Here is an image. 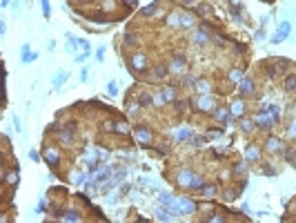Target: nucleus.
Listing matches in <instances>:
<instances>
[{"label":"nucleus","mask_w":296,"mask_h":223,"mask_svg":"<svg viewBox=\"0 0 296 223\" xmlns=\"http://www.w3.org/2000/svg\"><path fill=\"white\" fill-rule=\"evenodd\" d=\"M198 109H203V112L214 109V98H212V96H207V94H203V96L198 98Z\"/></svg>","instance_id":"f257e3e1"},{"label":"nucleus","mask_w":296,"mask_h":223,"mask_svg":"<svg viewBox=\"0 0 296 223\" xmlns=\"http://www.w3.org/2000/svg\"><path fill=\"white\" fill-rule=\"evenodd\" d=\"M45 161L49 163V165H58V161H60V156H58V150H54V147H49V150L45 152Z\"/></svg>","instance_id":"f03ea898"},{"label":"nucleus","mask_w":296,"mask_h":223,"mask_svg":"<svg viewBox=\"0 0 296 223\" xmlns=\"http://www.w3.org/2000/svg\"><path fill=\"white\" fill-rule=\"evenodd\" d=\"M272 123H274V118H272V116H265V114H261V116L256 118V125H258L261 130H269V127H272Z\"/></svg>","instance_id":"7ed1b4c3"},{"label":"nucleus","mask_w":296,"mask_h":223,"mask_svg":"<svg viewBox=\"0 0 296 223\" xmlns=\"http://www.w3.org/2000/svg\"><path fill=\"white\" fill-rule=\"evenodd\" d=\"M183 69H185V56H174V60H171V71L180 74Z\"/></svg>","instance_id":"20e7f679"},{"label":"nucleus","mask_w":296,"mask_h":223,"mask_svg":"<svg viewBox=\"0 0 296 223\" xmlns=\"http://www.w3.org/2000/svg\"><path fill=\"white\" fill-rule=\"evenodd\" d=\"M132 65H134V69H145V67H147V58H145L143 54H136V56L132 58Z\"/></svg>","instance_id":"39448f33"},{"label":"nucleus","mask_w":296,"mask_h":223,"mask_svg":"<svg viewBox=\"0 0 296 223\" xmlns=\"http://www.w3.org/2000/svg\"><path fill=\"white\" fill-rule=\"evenodd\" d=\"M287 34H289V22H281L278 25V36H274V40L278 42V40L287 38Z\"/></svg>","instance_id":"423d86ee"},{"label":"nucleus","mask_w":296,"mask_h":223,"mask_svg":"<svg viewBox=\"0 0 296 223\" xmlns=\"http://www.w3.org/2000/svg\"><path fill=\"white\" fill-rule=\"evenodd\" d=\"M136 138H138L140 143H149V141H152V132L140 127V130H136Z\"/></svg>","instance_id":"0eeeda50"},{"label":"nucleus","mask_w":296,"mask_h":223,"mask_svg":"<svg viewBox=\"0 0 296 223\" xmlns=\"http://www.w3.org/2000/svg\"><path fill=\"white\" fill-rule=\"evenodd\" d=\"M252 92H254V83L252 81H247V78L240 81V94H252Z\"/></svg>","instance_id":"6e6552de"},{"label":"nucleus","mask_w":296,"mask_h":223,"mask_svg":"<svg viewBox=\"0 0 296 223\" xmlns=\"http://www.w3.org/2000/svg\"><path fill=\"white\" fill-rule=\"evenodd\" d=\"M178 208H183L180 212H185V214L194 212V203H191V201H187V199H180V201H178Z\"/></svg>","instance_id":"1a4fd4ad"},{"label":"nucleus","mask_w":296,"mask_h":223,"mask_svg":"<svg viewBox=\"0 0 296 223\" xmlns=\"http://www.w3.org/2000/svg\"><path fill=\"white\" fill-rule=\"evenodd\" d=\"M194 42H198V45H205L207 42V31L205 29H198L194 34Z\"/></svg>","instance_id":"9d476101"},{"label":"nucleus","mask_w":296,"mask_h":223,"mask_svg":"<svg viewBox=\"0 0 296 223\" xmlns=\"http://www.w3.org/2000/svg\"><path fill=\"white\" fill-rule=\"evenodd\" d=\"M22 60H24V63L36 60V54H31V52H29V45H22Z\"/></svg>","instance_id":"9b49d317"},{"label":"nucleus","mask_w":296,"mask_h":223,"mask_svg":"<svg viewBox=\"0 0 296 223\" xmlns=\"http://www.w3.org/2000/svg\"><path fill=\"white\" fill-rule=\"evenodd\" d=\"M285 89L287 92H296V76H287L285 78Z\"/></svg>","instance_id":"f8f14e48"},{"label":"nucleus","mask_w":296,"mask_h":223,"mask_svg":"<svg viewBox=\"0 0 296 223\" xmlns=\"http://www.w3.org/2000/svg\"><path fill=\"white\" fill-rule=\"evenodd\" d=\"M111 176V167H103V172L98 174V179H96V183H103L105 179H109Z\"/></svg>","instance_id":"ddd939ff"},{"label":"nucleus","mask_w":296,"mask_h":223,"mask_svg":"<svg viewBox=\"0 0 296 223\" xmlns=\"http://www.w3.org/2000/svg\"><path fill=\"white\" fill-rule=\"evenodd\" d=\"M178 181H180L183 185H191V172H180Z\"/></svg>","instance_id":"4468645a"},{"label":"nucleus","mask_w":296,"mask_h":223,"mask_svg":"<svg viewBox=\"0 0 296 223\" xmlns=\"http://www.w3.org/2000/svg\"><path fill=\"white\" fill-rule=\"evenodd\" d=\"M174 136H176L178 141H185V138H189V136H191V132H189V130H176V132H174Z\"/></svg>","instance_id":"2eb2a0df"},{"label":"nucleus","mask_w":296,"mask_h":223,"mask_svg":"<svg viewBox=\"0 0 296 223\" xmlns=\"http://www.w3.org/2000/svg\"><path fill=\"white\" fill-rule=\"evenodd\" d=\"M154 76H156V78H165V76H167V67H165V65H158V67L154 69Z\"/></svg>","instance_id":"dca6fc26"},{"label":"nucleus","mask_w":296,"mask_h":223,"mask_svg":"<svg viewBox=\"0 0 296 223\" xmlns=\"http://www.w3.org/2000/svg\"><path fill=\"white\" fill-rule=\"evenodd\" d=\"M138 105H140V107H147V105H152V98L147 96V94H140V96H138Z\"/></svg>","instance_id":"f3484780"},{"label":"nucleus","mask_w":296,"mask_h":223,"mask_svg":"<svg viewBox=\"0 0 296 223\" xmlns=\"http://www.w3.org/2000/svg\"><path fill=\"white\" fill-rule=\"evenodd\" d=\"M65 81H67V71H60V74H58V78L54 81V87H60Z\"/></svg>","instance_id":"a211bd4d"},{"label":"nucleus","mask_w":296,"mask_h":223,"mask_svg":"<svg viewBox=\"0 0 296 223\" xmlns=\"http://www.w3.org/2000/svg\"><path fill=\"white\" fill-rule=\"evenodd\" d=\"M198 92H201V94H207V92H209V83H207V81H198Z\"/></svg>","instance_id":"6ab92c4d"},{"label":"nucleus","mask_w":296,"mask_h":223,"mask_svg":"<svg viewBox=\"0 0 296 223\" xmlns=\"http://www.w3.org/2000/svg\"><path fill=\"white\" fill-rule=\"evenodd\" d=\"M60 143L69 145V143H71V134H69V132H60Z\"/></svg>","instance_id":"aec40b11"},{"label":"nucleus","mask_w":296,"mask_h":223,"mask_svg":"<svg viewBox=\"0 0 296 223\" xmlns=\"http://www.w3.org/2000/svg\"><path fill=\"white\" fill-rule=\"evenodd\" d=\"M247 159H252V161L258 159V150H256V147H250V150H247Z\"/></svg>","instance_id":"412c9836"},{"label":"nucleus","mask_w":296,"mask_h":223,"mask_svg":"<svg viewBox=\"0 0 296 223\" xmlns=\"http://www.w3.org/2000/svg\"><path fill=\"white\" fill-rule=\"evenodd\" d=\"M163 96H165V101H174V92H171V87H167L163 92Z\"/></svg>","instance_id":"4be33fe9"},{"label":"nucleus","mask_w":296,"mask_h":223,"mask_svg":"<svg viewBox=\"0 0 296 223\" xmlns=\"http://www.w3.org/2000/svg\"><path fill=\"white\" fill-rule=\"evenodd\" d=\"M201 185H203L201 176H194V179H191V185H189V187H201Z\"/></svg>","instance_id":"5701e85b"},{"label":"nucleus","mask_w":296,"mask_h":223,"mask_svg":"<svg viewBox=\"0 0 296 223\" xmlns=\"http://www.w3.org/2000/svg\"><path fill=\"white\" fill-rule=\"evenodd\" d=\"M5 179H7L9 183H16V181H18V176H16V172H7V176H5Z\"/></svg>","instance_id":"b1692460"},{"label":"nucleus","mask_w":296,"mask_h":223,"mask_svg":"<svg viewBox=\"0 0 296 223\" xmlns=\"http://www.w3.org/2000/svg\"><path fill=\"white\" fill-rule=\"evenodd\" d=\"M136 40H138V38H136L134 34H127V36H125V42H127V45H134Z\"/></svg>","instance_id":"393cba45"},{"label":"nucleus","mask_w":296,"mask_h":223,"mask_svg":"<svg viewBox=\"0 0 296 223\" xmlns=\"http://www.w3.org/2000/svg\"><path fill=\"white\" fill-rule=\"evenodd\" d=\"M203 192H205V196H214V194H216V187H212V185H207V187H205Z\"/></svg>","instance_id":"a878e982"},{"label":"nucleus","mask_w":296,"mask_h":223,"mask_svg":"<svg viewBox=\"0 0 296 223\" xmlns=\"http://www.w3.org/2000/svg\"><path fill=\"white\" fill-rule=\"evenodd\" d=\"M252 127H254V123H252V120H243V130H245V132H250Z\"/></svg>","instance_id":"bb28decb"},{"label":"nucleus","mask_w":296,"mask_h":223,"mask_svg":"<svg viewBox=\"0 0 296 223\" xmlns=\"http://www.w3.org/2000/svg\"><path fill=\"white\" fill-rule=\"evenodd\" d=\"M180 25H183V27H189V25H191V16H183Z\"/></svg>","instance_id":"cd10ccee"},{"label":"nucleus","mask_w":296,"mask_h":223,"mask_svg":"<svg viewBox=\"0 0 296 223\" xmlns=\"http://www.w3.org/2000/svg\"><path fill=\"white\" fill-rule=\"evenodd\" d=\"M243 112V103H236L234 107H232V114H240Z\"/></svg>","instance_id":"c85d7f7f"},{"label":"nucleus","mask_w":296,"mask_h":223,"mask_svg":"<svg viewBox=\"0 0 296 223\" xmlns=\"http://www.w3.org/2000/svg\"><path fill=\"white\" fill-rule=\"evenodd\" d=\"M40 3H42V9H45V16L49 18V0H40Z\"/></svg>","instance_id":"c756f323"},{"label":"nucleus","mask_w":296,"mask_h":223,"mask_svg":"<svg viewBox=\"0 0 296 223\" xmlns=\"http://www.w3.org/2000/svg\"><path fill=\"white\" fill-rule=\"evenodd\" d=\"M269 150H278V138H272V141H269Z\"/></svg>","instance_id":"7c9ffc66"},{"label":"nucleus","mask_w":296,"mask_h":223,"mask_svg":"<svg viewBox=\"0 0 296 223\" xmlns=\"http://www.w3.org/2000/svg\"><path fill=\"white\" fill-rule=\"evenodd\" d=\"M198 11H201V16H207V11H209V7H207V5H201V7H198Z\"/></svg>","instance_id":"2f4dec72"},{"label":"nucleus","mask_w":296,"mask_h":223,"mask_svg":"<svg viewBox=\"0 0 296 223\" xmlns=\"http://www.w3.org/2000/svg\"><path fill=\"white\" fill-rule=\"evenodd\" d=\"M116 130H118V132H127V125H125V123H118Z\"/></svg>","instance_id":"473e14b6"},{"label":"nucleus","mask_w":296,"mask_h":223,"mask_svg":"<svg viewBox=\"0 0 296 223\" xmlns=\"http://www.w3.org/2000/svg\"><path fill=\"white\" fill-rule=\"evenodd\" d=\"M29 156H31V161H40V154H38L36 150H31V154H29Z\"/></svg>","instance_id":"72a5a7b5"},{"label":"nucleus","mask_w":296,"mask_h":223,"mask_svg":"<svg viewBox=\"0 0 296 223\" xmlns=\"http://www.w3.org/2000/svg\"><path fill=\"white\" fill-rule=\"evenodd\" d=\"M229 78H232V81H238V78H240V74H238V71H232V74H229Z\"/></svg>","instance_id":"f704fd0d"},{"label":"nucleus","mask_w":296,"mask_h":223,"mask_svg":"<svg viewBox=\"0 0 296 223\" xmlns=\"http://www.w3.org/2000/svg\"><path fill=\"white\" fill-rule=\"evenodd\" d=\"M13 127H16V130H18V132H20V130H22V125H20V120H18V118H13Z\"/></svg>","instance_id":"c9c22d12"},{"label":"nucleus","mask_w":296,"mask_h":223,"mask_svg":"<svg viewBox=\"0 0 296 223\" xmlns=\"http://www.w3.org/2000/svg\"><path fill=\"white\" fill-rule=\"evenodd\" d=\"M109 92H111V94H116V92H118V89H116V83H109Z\"/></svg>","instance_id":"e433bc0d"},{"label":"nucleus","mask_w":296,"mask_h":223,"mask_svg":"<svg viewBox=\"0 0 296 223\" xmlns=\"http://www.w3.org/2000/svg\"><path fill=\"white\" fill-rule=\"evenodd\" d=\"M292 134H296V123H294V127H292Z\"/></svg>","instance_id":"4c0bfd02"},{"label":"nucleus","mask_w":296,"mask_h":223,"mask_svg":"<svg viewBox=\"0 0 296 223\" xmlns=\"http://www.w3.org/2000/svg\"><path fill=\"white\" fill-rule=\"evenodd\" d=\"M3 5H9V0H3Z\"/></svg>","instance_id":"58836bf2"},{"label":"nucleus","mask_w":296,"mask_h":223,"mask_svg":"<svg viewBox=\"0 0 296 223\" xmlns=\"http://www.w3.org/2000/svg\"><path fill=\"white\" fill-rule=\"evenodd\" d=\"M185 3H194V0H185Z\"/></svg>","instance_id":"ea45409f"}]
</instances>
